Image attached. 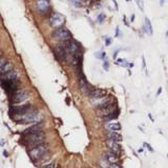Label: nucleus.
Here are the masks:
<instances>
[{"instance_id":"1","label":"nucleus","mask_w":168,"mask_h":168,"mask_svg":"<svg viewBox=\"0 0 168 168\" xmlns=\"http://www.w3.org/2000/svg\"><path fill=\"white\" fill-rule=\"evenodd\" d=\"M13 118H14L15 121L20 123V124H28V123L35 124V123H39L41 121L42 116L34 108H30L25 113L15 115V116H13Z\"/></svg>"},{"instance_id":"2","label":"nucleus","mask_w":168,"mask_h":168,"mask_svg":"<svg viewBox=\"0 0 168 168\" xmlns=\"http://www.w3.org/2000/svg\"><path fill=\"white\" fill-rule=\"evenodd\" d=\"M47 152H48V146H47L46 144L42 143L40 145L35 146L33 149H30L28 154H30V158L33 161H39L41 160Z\"/></svg>"},{"instance_id":"3","label":"nucleus","mask_w":168,"mask_h":168,"mask_svg":"<svg viewBox=\"0 0 168 168\" xmlns=\"http://www.w3.org/2000/svg\"><path fill=\"white\" fill-rule=\"evenodd\" d=\"M44 141H45V135L42 131L34 132V133H30V135L25 136V142L30 146L35 147L37 145L42 144Z\"/></svg>"},{"instance_id":"4","label":"nucleus","mask_w":168,"mask_h":168,"mask_svg":"<svg viewBox=\"0 0 168 168\" xmlns=\"http://www.w3.org/2000/svg\"><path fill=\"white\" fill-rule=\"evenodd\" d=\"M53 37H54L56 40H60V41H68V40H71V38H72V35H71V33H69L66 28H58L55 32H54Z\"/></svg>"},{"instance_id":"5","label":"nucleus","mask_w":168,"mask_h":168,"mask_svg":"<svg viewBox=\"0 0 168 168\" xmlns=\"http://www.w3.org/2000/svg\"><path fill=\"white\" fill-rule=\"evenodd\" d=\"M65 23V17L60 13H54L50 16V24L53 28H61L62 25Z\"/></svg>"},{"instance_id":"6","label":"nucleus","mask_w":168,"mask_h":168,"mask_svg":"<svg viewBox=\"0 0 168 168\" xmlns=\"http://www.w3.org/2000/svg\"><path fill=\"white\" fill-rule=\"evenodd\" d=\"M28 93L25 89H19V91H16L12 96V102L15 103V104H18V103L24 102L25 100H28Z\"/></svg>"},{"instance_id":"7","label":"nucleus","mask_w":168,"mask_h":168,"mask_svg":"<svg viewBox=\"0 0 168 168\" xmlns=\"http://www.w3.org/2000/svg\"><path fill=\"white\" fill-rule=\"evenodd\" d=\"M117 110V104L115 102L111 103V104L107 105V106H105V107H102V108H99L98 110V113H99V116L101 117H107L109 115H111L113 113H115Z\"/></svg>"},{"instance_id":"8","label":"nucleus","mask_w":168,"mask_h":168,"mask_svg":"<svg viewBox=\"0 0 168 168\" xmlns=\"http://www.w3.org/2000/svg\"><path fill=\"white\" fill-rule=\"evenodd\" d=\"M106 146L108 147L110 151L115 152L119 156V154L121 153V146H120V144L117 142V141H113V140H110V139H107L106 141Z\"/></svg>"},{"instance_id":"9","label":"nucleus","mask_w":168,"mask_h":168,"mask_svg":"<svg viewBox=\"0 0 168 168\" xmlns=\"http://www.w3.org/2000/svg\"><path fill=\"white\" fill-rule=\"evenodd\" d=\"M37 8L42 14L47 13L50 10V0H37Z\"/></svg>"},{"instance_id":"10","label":"nucleus","mask_w":168,"mask_h":168,"mask_svg":"<svg viewBox=\"0 0 168 168\" xmlns=\"http://www.w3.org/2000/svg\"><path fill=\"white\" fill-rule=\"evenodd\" d=\"M55 55L57 56V58L60 61H64L67 57V53H66L64 46H57L55 48Z\"/></svg>"},{"instance_id":"11","label":"nucleus","mask_w":168,"mask_h":168,"mask_svg":"<svg viewBox=\"0 0 168 168\" xmlns=\"http://www.w3.org/2000/svg\"><path fill=\"white\" fill-rule=\"evenodd\" d=\"M106 96V91L105 89H101V88H96V89H93L91 94H89V97L91 99H99V98H102V97Z\"/></svg>"},{"instance_id":"12","label":"nucleus","mask_w":168,"mask_h":168,"mask_svg":"<svg viewBox=\"0 0 168 168\" xmlns=\"http://www.w3.org/2000/svg\"><path fill=\"white\" fill-rule=\"evenodd\" d=\"M18 83L15 80H8V81H3V87L6 88V91H16Z\"/></svg>"},{"instance_id":"13","label":"nucleus","mask_w":168,"mask_h":168,"mask_svg":"<svg viewBox=\"0 0 168 168\" xmlns=\"http://www.w3.org/2000/svg\"><path fill=\"white\" fill-rule=\"evenodd\" d=\"M41 129H42V125L40 124V123H35L33 126L26 128V129L22 132V133H23L24 136H26V135H30V133H34V132L41 131Z\"/></svg>"},{"instance_id":"14","label":"nucleus","mask_w":168,"mask_h":168,"mask_svg":"<svg viewBox=\"0 0 168 168\" xmlns=\"http://www.w3.org/2000/svg\"><path fill=\"white\" fill-rule=\"evenodd\" d=\"M17 77H18V73L15 71V69H12L11 72L6 73V74L0 76V78L2 79L3 81H8V80H16Z\"/></svg>"},{"instance_id":"15","label":"nucleus","mask_w":168,"mask_h":168,"mask_svg":"<svg viewBox=\"0 0 168 168\" xmlns=\"http://www.w3.org/2000/svg\"><path fill=\"white\" fill-rule=\"evenodd\" d=\"M105 157L107 158L108 162H109L110 164H116L119 161V156L113 151H108L107 153L105 154Z\"/></svg>"},{"instance_id":"16","label":"nucleus","mask_w":168,"mask_h":168,"mask_svg":"<svg viewBox=\"0 0 168 168\" xmlns=\"http://www.w3.org/2000/svg\"><path fill=\"white\" fill-rule=\"evenodd\" d=\"M144 32L149 35V36H151L152 35V26H151V22L149 20V18L145 17V21H144Z\"/></svg>"},{"instance_id":"17","label":"nucleus","mask_w":168,"mask_h":168,"mask_svg":"<svg viewBox=\"0 0 168 168\" xmlns=\"http://www.w3.org/2000/svg\"><path fill=\"white\" fill-rule=\"evenodd\" d=\"M12 69H14V65H13V63H11V62H6L4 65L0 67V76H2V75L6 74V73H8V72H11Z\"/></svg>"},{"instance_id":"18","label":"nucleus","mask_w":168,"mask_h":168,"mask_svg":"<svg viewBox=\"0 0 168 168\" xmlns=\"http://www.w3.org/2000/svg\"><path fill=\"white\" fill-rule=\"evenodd\" d=\"M106 136H107V139L117 141V142H120L122 140V136L117 131H109Z\"/></svg>"},{"instance_id":"19","label":"nucleus","mask_w":168,"mask_h":168,"mask_svg":"<svg viewBox=\"0 0 168 168\" xmlns=\"http://www.w3.org/2000/svg\"><path fill=\"white\" fill-rule=\"evenodd\" d=\"M106 128L109 131H118V130L121 129V125L119 123H109V124L106 125Z\"/></svg>"},{"instance_id":"20","label":"nucleus","mask_w":168,"mask_h":168,"mask_svg":"<svg viewBox=\"0 0 168 168\" xmlns=\"http://www.w3.org/2000/svg\"><path fill=\"white\" fill-rule=\"evenodd\" d=\"M109 164L110 163L108 162L107 158L106 157H103L101 160H100V166L102 168H109Z\"/></svg>"},{"instance_id":"21","label":"nucleus","mask_w":168,"mask_h":168,"mask_svg":"<svg viewBox=\"0 0 168 168\" xmlns=\"http://www.w3.org/2000/svg\"><path fill=\"white\" fill-rule=\"evenodd\" d=\"M118 115H119L118 110H116L115 113H113L111 115H109V116L104 117V121H110V120H115V119L118 118Z\"/></svg>"},{"instance_id":"22","label":"nucleus","mask_w":168,"mask_h":168,"mask_svg":"<svg viewBox=\"0 0 168 168\" xmlns=\"http://www.w3.org/2000/svg\"><path fill=\"white\" fill-rule=\"evenodd\" d=\"M117 65H121V66H128V63H127V61L124 60V59H118V60L116 61Z\"/></svg>"},{"instance_id":"23","label":"nucleus","mask_w":168,"mask_h":168,"mask_svg":"<svg viewBox=\"0 0 168 168\" xmlns=\"http://www.w3.org/2000/svg\"><path fill=\"white\" fill-rule=\"evenodd\" d=\"M136 3H137L138 8H140V11L144 12V1L143 0H136Z\"/></svg>"},{"instance_id":"24","label":"nucleus","mask_w":168,"mask_h":168,"mask_svg":"<svg viewBox=\"0 0 168 168\" xmlns=\"http://www.w3.org/2000/svg\"><path fill=\"white\" fill-rule=\"evenodd\" d=\"M96 57L98 59H105V57H106V53H105L104 50L98 52V53H96Z\"/></svg>"},{"instance_id":"25","label":"nucleus","mask_w":168,"mask_h":168,"mask_svg":"<svg viewBox=\"0 0 168 168\" xmlns=\"http://www.w3.org/2000/svg\"><path fill=\"white\" fill-rule=\"evenodd\" d=\"M103 68H104L106 72H108V71H109V62H108L107 60L103 61Z\"/></svg>"},{"instance_id":"26","label":"nucleus","mask_w":168,"mask_h":168,"mask_svg":"<svg viewBox=\"0 0 168 168\" xmlns=\"http://www.w3.org/2000/svg\"><path fill=\"white\" fill-rule=\"evenodd\" d=\"M111 43H113V38H106V40H105V45H106V46H109Z\"/></svg>"},{"instance_id":"27","label":"nucleus","mask_w":168,"mask_h":168,"mask_svg":"<svg viewBox=\"0 0 168 168\" xmlns=\"http://www.w3.org/2000/svg\"><path fill=\"white\" fill-rule=\"evenodd\" d=\"M104 19H105V15L100 14L99 16H98V21H99L100 23H102V22L104 21Z\"/></svg>"},{"instance_id":"28","label":"nucleus","mask_w":168,"mask_h":168,"mask_svg":"<svg viewBox=\"0 0 168 168\" xmlns=\"http://www.w3.org/2000/svg\"><path fill=\"white\" fill-rule=\"evenodd\" d=\"M6 63V59L3 58V57H0V67L3 66Z\"/></svg>"},{"instance_id":"29","label":"nucleus","mask_w":168,"mask_h":168,"mask_svg":"<svg viewBox=\"0 0 168 168\" xmlns=\"http://www.w3.org/2000/svg\"><path fill=\"white\" fill-rule=\"evenodd\" d=\"M42 168H55V164H54V163H50V164L43 166Z\"/></svg>"},{"instance_id":"30","label":"nucleus","mask_w":168,"mask_h":168,"mask_svg":"<svg viewBox=\"0 0 168 168\" xmlns=\"http://www.w3.org/2000/svg\"><path fill=\"white\" fill-rule=\"evenodd\" d=\"M110 168H122L121 165H119V164H111V166H110Z\"/></svg>"},{"instance_id":"31","label":"nucleus","mask_w":168,"mask_h":168,"mask_svg":"<svg viewBox=\"0 0 168 168\" xmlns=\"http://www.w3.org/2000/svg\"><path fill=\"white\" fill-rule=\"evenodd\" d=\"M142 63H143V68H145V67H146V62H145L144 57H142Z\"/></svg>"},{"instance_id":"32","label":"nucleus","mask_w":168,"mask_h":168,"mask_svg":"<svg viewBox=\"0 0 168 168\" xmlns=\"http://www.w3.org/2000/svg\"><path fill=\"white\" fill-rule=\"evenodd\" d=\"M144 146H146L147 148H148L149 150H150V151H152V148H151V147H150V146H149V145H148V144H147V143H144Z\"/></svg>"},{"instance_id":"33","label":"nucleus","mask_w":168,"mask_h":168,"mask_svg":"<svg viewBox=\"0 0 168 168\" xmlns=\"http://www.w3.org/2000/svg\"><path fill=\"white\" fill-rule=\"evenodd\" d=\"M119 36V28L117 26V28H116V37H118Z\"/></svg>"},{"instance_id":"34","label":"nucleus","mask_w":168,"mask_h":168,"mask_svg":"<svg viewBox=\"0 0 168 168\" xmlns=\"http://www.w3.org/2000/svg\"><path fill=\"white\" fill-rule=\"evenodd\" d=\"M4 145V140H1L0 141V146H3Z\"/></svg>"},{"instance_id":"35","label":"nucleus","mask_w":168,"mask_h":168,"mask_svg":"<svg viewBox=\"0 0 168 168\" xmlns=\"http://www.w3.org/2000/svg\"><path fill=\"white\" fill-rule=\"evenodd\" d=\"M3 156H4V157H8V152H6V150L3 151Z\"/></svg>"},{"instance_id":"36","label":"nucleus","mask_w":168,"mask_h":168,"mask_svg":"<svg viewBox=\"0 0 168 168\" xmlns=\"http://www.w3.org/2000/svg\"><path fill=\"white\" fill-rule=\"evenodd\" d=\"M161 91H162V88H161V87H160V88H159V91H158V94H157V95H158V96H159V95H160V94H161Z\"/></svg>"},{"instance_id":"37","label":"nucleus","mask_w":168,"mask_h":168,"mask_svg":"<svg viewBox=\"0 0 168 168\" xmlns=\"http://www.w3.org/2000/svg\"><path fill=\"white\" fill-rule=\"evenodd\" d=\"M0 55H1V50H0Z\"/></svg>"},{"instance_id":"38","label":"nucleus","mask_w":168,"mask_h":168,"mask_svg":"<svg viewBox=\"0 0 168 168\" xmlns=\"http://www.w3.org/2000/svg\"><path fill=\"white\" fill-rule=\"evenodd\" d=\"M126 1H130V0H126Z\"/></svg>"}]
</instances>
